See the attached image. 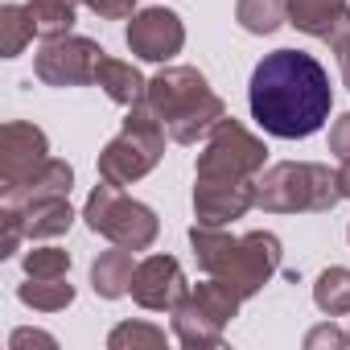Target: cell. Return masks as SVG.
Masks as SVG:
<instances>
[{"label": "cell", "mask_w": 350, "mask_h": 350, "mask_svg": "<svg viewBox=\"0 0 350 350\" xmlns=\"http://www.w3.org/2000/svg\"><path fill=\"white\" fill-rule=\"evenodd\" d=\"M247 107L268 136L305 140L329 120V107H334L329 75L305 50H272L252 70Z\"/></svg>", "instance_id": "cell-1"}, {"label": "cell", "mask_w": 350, "mask_h": 350, "mask_svg": "<svg viewBox=\"0 0 350 350\" xmlns=\"http://www.w3.org/2000/svg\"><path fill=\"white\" fill-rule=\"evenodd\" d=\"M190 243L198 256V268L215 280H223L227 288H235L243 301L256 297L284 260V247L272 231H247V235H227L223 227H190Z\"/></svg>", "instance_id": "cell-2"}, {"label": "cell", "mask_w": 350, "mask_h": 350, "mask_svg": "<svg viewBox=\"0 0 350 350\" xmlns=\"http://www.w3.org/2000/svg\"><path fill=\"white\" fill-rule=\"evenodd\" d=\"M140 103L165 124L173 144H198L215 132L219 120H227V103L194 66H165L161 75H152Z\"/></svg>", "instance_id": "cell-3"}, {"label": "cell", "mask_w": 350, "mask_h": 350, "mask_svg": "<svg viewBox=\"0 0 350 350\" xmlns=\"http://www.w3.org/2000/svg\"><path fill=\"white\" fill-rule=\"evenodd\" d=\"M338 202V173L317 161H280L256 178V206L268 215H325Z\"/></svg>", "instance_id": "cell-4"}, {"label": "cell", "mask_w": 350, "mask_h": 350, "mask_svg": "<svg viewBox=\"0 0 350 350\" xmlns=\"http://www.w3.org/2000/svg\"><path fill=\"white\" fill-rule=\"evenodd\" d=\"M165 124L144 107V103H136V107H128V116H124V128L103 144V152H99V178L103 182H111V186H132V182H140L144 173H152L157 169V161L165 157Z\"/></svg>", "instance_id": "cell-5"}, {"label": "cell", "mask_w": 350, "mask_h": 350, "mask_svg": "<svg viewBox=\"0 0 350 350\" xmlns=\"http://www.w3.org/2000/svg\"><path fill=\"white\" fill-rule=\"evenodd\" d=\"M264 161H268L264 140L227 116L206 136L198 165H194V178H198V186H252L264 173Z\"/></svg>", "instance_id": "cell-6"}, {"label": "cell", "mask_w": 350, "mask_h": 350, "mask_svg": "<svg viewBox=\"0 0 350 350\" xmlns=\"http://www.w3.org/2000/svg\"><path fill=\"white\" fill-rule=\"evenodd\" d=\"M243 297L235 288H227L223 280L206 276L202 284H190V293L169 309L173 317V338L190 350H206V346H223V329L231 325V317L239 313Z\"/></svg>", "instance_id": "cell-7"}, {"label": "cell", "mask_w": 350, "mask_h": 350, "mask_svg": "<svg viewBox=\"0 0 350 350\" xmlns=\"http://www.w3.org/2000/svg\"><path fill=\"white\" fill-rule=\"evenodd\" d=\"M83 219H87V227H91L95 235H103L107 243L132 247V252L152 247L157 235H161L157 211L144 206V202H136V198H128V194H124L120 186H111V182H103V186L91 190V198H87V206H83Z\"/></svg>", "instance_id": "cell-8"}, {"label": "cell", "mask_w": 350, "mask_h": 350, "mask_svg": "<svg viewBox=\"0 0 350 350\" xmlns=\"http://www.w3.org/2000/svg\"><path fill=\"white\" fill-rule=\"evenodd\" d=\"M103 54L107 50L99 42L79 38V33L50 38V42H42V50L33 58V75L46 87H87V83H95V70H99Z\"/></svg>", "instance_id": "cell-9"}, {"label": "cell", "mask_w": 350, "mask_h": 350, "mask_svg": "<svg viewBox=\"0 0 350 350\" xmlns=\"http://www.w3.org/2000/svg\"><path fill=\"white\" fill-rule=\"evenodd\" d=\"M50 161V140L38 124L9 120L0 128V194H9L13 186L29 182L33 173Z\"/></svg>", "instance_id": "cell-10"}, {"label": "cell", "mask_w": 350, "mask_h": 350, "mask_svg": "<svg viewBox=\"0 0 350 350\" xmlns=\"http://www.w3.org/2000/svg\"><path fill=\"white\" fill-rule=\"evenodd\" d=\"M128 50L144 62H169L186 46V25L173 9H140L124 33Z\"/></svg>", "instance_id": "cell-11"}, {"label": "cell", "mask_w": 350, "mask_h": 350, "mask_svg": "<svg viewBox=\"0 0 350 350\" xmlns=\"http://www.w3.org/2000/svg\"><path fill=\"white\" fill-rule=\"evenodd\" d=\"M190 293L186 284V272L173 256H148L136 264V276H132V301L140 309H152V313H169L182 297Z\"/></svg>", "instance_id": "cell-12"}, {"label": "cell", "mask_w": 350, "mask_h": 350, "mask_svg": "<svg viewBox=\"0 0 350 350\" xmlns=\"http://www.w3.org/2000/svg\"><path fill=\"white\" fill-rule=\"evenodd\" d=\"M256 206V182L252 186H194V219L202 227H227L243 219Z\"/></svg>", "instance_id": "cell-13"}, {"label": "cell", "mask_w": 350, "mask_h": 350, "mask_svg": "<svg viewBox=\"0 0 350 350\" xmlns=\"http://www.w3.org/2000/svg\"><path fill=\"white\" fill-rule=\"evenodd\" d=\"M132 276H136V252L111 243V252H99L91 264V288L103 301H120L132 293Z\"/></svg>", "instance_id": "cell-14"}, {"label": "cell", "mask_w": 350, "mask_h": 350, "mask_svg": "<svg viewBox=\"0 0 350 350\" xmlns=\"http://www.w3.org/2000/svg\"><path fill=\"white\" fill-rule=\"evenodd\" d=\"M70 186H75V169H70V161L50 157L29 182L13 186V190L5 194V206H29V202H42V198H70Z\"/></svg>", "instance_id": "cell-15"}, {"label": "cell", "mask_w": 350, "mask_h": 350, "mask_svg": "<svg viewBox=\"0 0 350 350\" xmlns=\"http://www.w3.org/2000/svg\"><path fill=\"white\" fill-rule=\"evenodd\" d=\"M95 87H103V95L120 107H136L148 91V79L132 66V62H120L111 54L99 58V70H95Z\"/></svg>", "instance_id": "cell-16"}, {"label": "cell", "mask_w": 350, "mask_h": 350, "mask_svg": "<svg viewBox=\"0 0 350 350\" xmlns=\"http://www.w3.org/2000/svg\"><path fill=\"white\" fill-rule=\"evenodd\" d=\"M17 211L21 227H25V239H58L70 231L75 223V211L66 198H42V202H29V206H9Z\"/></svg>", "instance_id": "cell-17"}, {"label": "cell", "mask_w": 350, "mask_h": 350, "mask_svg": "<svg viewBox=\"0 0 350 350\" xmlns=\"http://www.w3.org/2000/svg\"><path fill=\"white\" fill-rule=\"evenodd\" d=\"M342 17H346V0H288V25L321 42L334 33Z\"/></svg>", "instance_id": "cell-18"}, {"label": "cell", "mask_w": 350, "mask_h": 350, "mask_svg": "<svg viewBox=\"0 0 350 350\" xmlns=\"http://www.w3.org/2000/svg\"><path fill=\"white\" fill-rule=\"evenodd\" d=\"M235 21L243 33L268 38L288 25V0H235Z\"/></svg>", "instance_id": "cell-19"}, {"label": "cell", "mask_w": 350, "mask_h": 350, "mask_svg": "<svg viewBox=\"0 0 350 350\" xmlns=\"http://www.w3.org/2000/svg\"><path fill=\"white\" fill-rule=\"evenodd\" d=\"M38 38L29 5H5L0 9V58H21L25 46Z\"/></svg>", "instance_id": "cell-20"}, {"label": "cell", "mask_w": 350, "mask_h": 350, "mask_svg": "<svg viewBox=\"0 0 350 350\" xmlns=\"http://www.w3.org/2000/svg\"><path fill=\"white\" fill-rule=\"evenodd\" d=\"M17 301L38 309V313H58L75 301V284L66 276H54V280H38V276H25V284L17 288Z\"/></svg>", "instance_id": "cell-21"}, {"label": "cell", "mask_w": 350, "mask_h": 350, "mask_svg": "<svg viewBox=\"0 0 350 350\" xmlns=\"http://www.w3.org/2000/svg\"><path fill=\"white\" fill-rule=\"evenodd\" d=\"M313 305L325 317H350V268H325L313 280Z\"/></svg>", "instance_id": "cell-22"}, {"label": "cell", "mask_w": 350, "mask_h": 350, "mask_svg": "<svg viewBox=\"0 0 350 350\" xmlns=\"http://www.w3.org/2000/svg\"><path fill=\"white\" fill-rule=\"evenodd\" d=\"M29 13H33V25H38L42 42L66 38L75 29V5H66V0H29Z\"/></svg>", "instance_id": "cell-23"}, {"label": "cell", "mask_w": 350, "mask_h": 350, "mask_svg": "<svg viewBox=\"0 0 350 350\" xmlns=\"http://www.w3.org/2000/svg\"><path fill=\"white\" fill-rule=\"evenodd\" d=\"M169 338L161 325H148V321H120L111 334H107V346L111 350H161Z\"/></svg>", "instance_id": "cell-24"}, {"label": "cell", "mask_w": 350, "mask_h": 350, "mask_svg": "<svg viewBox=\"0 0 350 350\" xmlns=\"http://www.w3.org/2000/svg\"><path fill=\"white\" fill-rule=\"evenodd\" d=\"M25 276H38V280H54V276H70V252L62 247H33L25 252Z\"/></svg>", "instance_id": "cell-25"}, {"label": "cell", "mask_w": 350, "mask_h": 350, "mask_svg": "<svg viewBox=\"0 0 350 350\" xmlns=\"http://www.w3.org/2000/svg\"><path fill=\"white\" fill-rule=\"evenodd\" d=\"M325 42H329V50L338 54V70H342V83H346V91H350V9H346V17L334 25V33H329Z\"/></svg>", "instance_id": "cell-26"}, {"label": "cell", "mask_w": 350, "mask_h": 350, "mask_svg": "<svg viewBox=\"0 0 350 350\" xmlns=\"http://www.w3.org/2000/svg\"><path fill=\"white\" fill-rule=\"evenodd\" d=\"M0 227H5V235H0V260H9V256H17V247L25 239V227L17 219V211H9V206H5V215H0Z\"/></svg>", "instance_id": "cell-27"}, {"label": "cell", "mask_w": 350, "mask_h": 350, "mask_svg": "<svg viewBox=\"0 0 350 350\" xmlns=\"http://www.w3.org/2000/svg\"><path fill=\"white\" fill-rule=\"evenodd\" d=\"M83 5L103 21H132L136 17V0H83Z\"/></svg>", "instance_id": "cell-28"}, {"label": "cell", "mask_w": 350, "mask_h": 350, "mask_svg": "<svg viewBox=\"0 0 350 350\" xmlns=\"http://www.w3.org/2000/svg\"><path fill=\"white\" fill-rule=\"evenodd\" d=\"M346 342H350V334H342V329L334 325V317H329L325 325H317V329H309V334H305V350H317V346L338 350V346H346Z\"/></svg>", "instance_id": "cell-29"}, {"label": "cell", "mask_w": 350, "mask_h": 350, "mask_svg": "<svg viewBox=\"0 0 350 350\" xmlns=\"http://www.w3.org/2000/svg\"><path fill=\"white\" fill-rule=\"evenodd\" d=\"M329 152H334L338 161L350 157V111L334 120V128H329Z\"/></svg>", "instance_id": "cell-30"}, {"label": "cell", "mask_w": 350, "mask_h": 350, "mask_svg": "<svg viewBox=\"0 0 350 350\" xmlns=\"http://www.w3.org/2000/svg\"><path fill=\"white\" fill-rule=\"evenodd\" d=\"M9 346H13V350H21V346H50V350H54L58 342H54L50 334H42V329H17V334L9 338Z\"/></svg>", "instance_id": "cell-31"}, {"label": "cell", "mask_w": 350, "mask_h": 350, "mask_svg": "<svg viewBox=\"0 0 350 350\" xmlns=\"http://www.w3.org/2000/svg\"><path fill=\"white\" fill-rule=\"evenodd\" d=\"M338 190H342V198H350V157H346L342 169H338Z\"/></svg>", "instance_id": "cell-32"}, {"label": "cell", "mask_w": 350, "mask_h": 350, "mask_svg": "<svg viewBox=\"0 0 350 350\" xmlns=\"http://www.w3.org/2000/svg\"><path fill=\"white\" fill-rule=\"evenodd\" d=\"M66 5H79V0H66Z\"/></svg>", "instance_id": "cell-33"}, {"label": "cell", "mask_w": 350, "mask_h": 350, "mask_svg": "<svg viewBox=\"0 0 350 350\" xmlns=\"http://www.w3.org/2000/svg\"><path fill=\"white\" fill-rule=\"evenodd\" d=\"M346 239H350V227H346Z\"/></svg>", "instance_id": "cell-34"}, {"label": "cell", "mask_w": 350, "mask_h": 350, "mask_svg": "<svg viewBox=\"0 0 350 350\" xmlns=\"http://www.w3.org/2000/svg\"><path fill=\"white\" fill-rule=\"evenodd\" d=\"M346 334H350V329H346Z\"/></svg>", "instance_id": "cell-35"}]
</instances>
